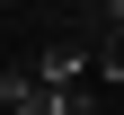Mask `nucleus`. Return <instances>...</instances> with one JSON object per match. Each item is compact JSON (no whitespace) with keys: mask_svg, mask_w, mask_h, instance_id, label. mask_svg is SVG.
<instances>
[{"mask_svg":"<svg viewBox=\"0 0 124 115\" xmlns=\"http://www.w3.org/2000/svg\"><path fill=\"white\" fill-rule=\"evenodd\" d=\"M0 18H9V9H0Z\"/></svg>","mask_w":124,"mask_h":115,"instance_id":"obj_1","label":"nucleus"}]
</instances>
